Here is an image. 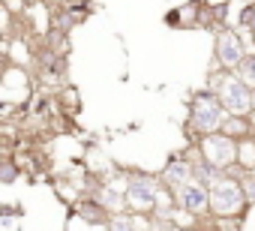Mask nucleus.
Segmentation results:
<instances>
[{
  "label": "nucleus",
  "instance_id": "6e6552de",
  "mask_svg": "<svg viewBox=\"0 0 255 231\" xmlns=\"http://www.w3.org/2000/svg\"><path fill=\"white\" fill-rule=\"evenodd\" d=\"M90 198H93L96 204H102L111 216H117V213H129V204H126V192H123V186H117V183L99 180V183L90 189Z\"/></svg>",
  "mask_w": 255,
  "mask_h": 231
},
{
  "label": "nucleus",
  "instance_id": "9b49d317",
  "mask_svg": "<svg viewBox=\"0 0 255 231\" xmlns=\"http://www.w3.org/2000/svg\"><path fill=\"white\" fill-rule=\"evenodd\" d=\"M105 228H108V231H147V228H150V216L117 213V216H111V222H108Z\"/></svg>",
  "mask_w": 255,
  "mask_h": 231
},
{
  "label": "nucleus",
  "instance_id": "ddd939ff",
  "mask_svg": "<svg viewBox=\"0 0 255 231\" xmlns=\"http://www.w3.org/2000/svg\"><path fill=\"white\" fill-rule=\"evenodd\" d=\"M237 168L240 171H255V135L237 141Z\"/></svg>",
  "mask_w": 255,
  "mask_h": 231
},
{
  "label": "nucleus",
  "instance_id": "4468645a",
  "mask_svg": "<svg viewBox=\"0 0 255 231\" xmlns=\"http://www.w3.org/2000/svg\"><path fill=\"white\" fill-rule=\"evenodd\" d=\"M237 75H240V81H246V84L255 90V51H249L246 60L237 66Z\"/></svg>",
  "mask_w": 255,
  "mask_h": 231
},
{
  "label": "nucleus",
  "instance_id": "aec40b11",
  "mask_svg": "<svg viewBox=\"0 0 255 231\" xmlns=\"http://www.w3.org/2000/svg\"><path fill=\"white\" fill-rule=\"evenodd\" d=\"M252 123H255V96H252V117H249Z\"/></svg>",
  "mask_w": 255,
  "mask_h": 231
},
{
  "label": "nucleus",
  "instance_id": "f3484780",
  "mask_svg": "<svg viewBox=\"0 0 255 231\" xmlns=\"http://www.w3.org/2000/svg\"><path fill=\"white\" fill-rule=\"evenodd\" d=\"M240 186H243L249 204H255V171H243V174H240Z\"/></svg>",
  "mask_w": 255,
  "mask_h": 231
},
{
  "label": "nucleus",
  "instance_id": "9d476101",
  "mask_svg": "<svg viewBox=\"0 0 255 231\" xmlns=\"http://www.w3.org/2000/svg\"><path fill=\"white\" fill-rule=\"evenodd\" d=\"M72 213H75L78 219H84L87 225H108V222H111V213H108L102 204H96L93 198H81V201L72 207Z\"/></svg>",
  "mask_w": 255,
  "mask_h": 231
},
{
  "label": "nucleus",
  "instance_id": "a211bd4d",
  "mask_svg": "<svg viewBox=\"0 0 255 231\" xmlns=\"http://www.w3.org/2000/svg\"><path fill=\"white\" fill-rule=\"evenodd\" d=\"M243 219H216V231H240Z\"/></svg>",
  "mask_w": 255,
  "mask_h": 231
},
{
  "label": "nucleus",
  "instance_id": "20e7f679",
  "mask_svg": "<svg viewBox=\"0 0 255 231\" xmlns=\"http://www.w3.org/2000/svg\"><path fill=\"white\" fill-rule=\"evenodd\" d=\"M246 207H252V204L237 177L225 174L222 180H216L210 186V216L213 219H243Z\"/></svg>",
  "mask_w": 255,
  "mask_h": 231
},
{
  "label": "nucleus",
  "instance_id": "6ab92c4d",
  "mask_svg": "<svg viewBox=\"0 0 255 231\" xmlns=\"http://www.w3.org/2000/svg\"><path fill=\"white\" fill-rule=\"evenodd\" d=\"M174 231H207L204 225H192V228H174Z\"/></svg>",
  "mask_w": 255,
  "mask_h": 231
},
{
  "label": "nucleus",
  "instance_id": "dca6fc26",
  "mask_svg": "<svg viewBox=\"0 0 255 231\" xmlns=\"http://www.w3.org/2000/svg\"><path fill=\"white\" fill-rule=\"evenodd\" d=\"M252 24H255V3L243 6V9H240V15H237V27H243V30H252Z\"/></svg>",
  "mask_w": 255,
  "mask_h": 231
},
{
  "label": "nucleus",
  "instance_id": "f257e3e1",
  "mask_svg": "<svg viewBox=\"0 0 255 231\" xmlns=\"http://www.w3.org/2000/svg\"><path fill=\"white\" fill-rule=\"evenodd\" d=\"M225 117H228V111H225V105L219 102V96L210 87L192 93V99H189V120H186L189 135H195L198 141L207 138V135H216V132H222Z\"/></svg>",
  "mask_w": 255,
  "mask_h": 231
},
{
  "label": "nucleus",
  "instance_id": "f03ea898",
  "mask_svg": "<svg viewBox=\"0 0 255 231\" xmlns=\"http://www.w3.org/2000/svg\"><path fill=\"white\" fill-rule=\"evenodd\" d=\"M207 87L219 96V102L225 105L228 114H234V117H252V96H255V90L246 81H240L237 72H228V69L210 72Z\"/></svg>",
  "mask_w": 255,
  "mask_h": 231
},
{
  "label": "nucleus",
  "instance_id": "7ed1b4c3",
  "mask_svg": "<svg viewBox=\"0 0 255 231\" xmlns=\"http://www.w3.org/2000/svg\"><path fill=\"white\" fill-rule=\"evenodd\" d=\"M123 192H126L129 213H135V216H153L156 207H159L162 180H159V174L126 171V177H123Z\"/></svg>",
  "mask_w": 255,
  "mask_h": 231
},
{
  "label": "nucleus",
  "instance_id": "1a4fd4ad",
  "mask_svg": "<svg viewBox=\"0 0 255 231\" xmlns=\"http://www.w3.org/2000/svg\"><path fill=\"white\" fill-rule=\"evenodd\" d=\"M159 180H162V186L168 189V192H180L186 183H192L195 177H192V165H189V159L186 156H171L168 159V165L162 168V174H159Z\"/></svg>",
  "mask_w": 255,
  "mask_h": 231
},
{
  "label": "nucleus",
  "instance_id": "2eb2a0df",
  "mask_svg": "<svg viewBox=\"0 0 255 231\" xmlns=\"http://www.w3.org/2000/svg\"><path fill=\"white\" fill-rule=\"evenodd\" d=\"M0 180H3L6 186L18 180V165L12 162V156H3V165H0Z\"/></svg>",
  "mask_w": 255,
  "mask_h": 231
},
{
  "label": "nucleus",
  "instance_id": "412c9836",
  "mask_svg": "<svg viewBox=\"0 0 255 231\" xmlns=\"http://www.w3.org/2000/svg\"><path fill=\"white\" fill-rule=\"evenodd\" d=\"M45 3H51V0H45Z\"/></svg>",
  "mask_w": 255,
  "mask_h": 231
},
{
  "label": "nucleus",
  "instance_id": "39448f33",
  "mask_svg": "<svg viewBox=\"0 0 255 231\" xmlns=\"http://www.w3.org/2000/svg\"><path fill=\"white\" fill-rule=\"evenodd\" d=\"M198 150H201V156H204L210 165H216L219 171H228V168L237 165V141L228 138V135H222V132L201 138V141H198Z\"/></svg>",
  "mask_w": 255,
  "mask_h": 231
},
{
  "label": "nucleus",
  "instance_id": "0eeeda50",
  "mask_svg": "<svg viewBox=\"0 0 255 231\" xmlns=\"http://www.w3.org/2000/svg\"><path fill=\"white\" fill-rule=\"evenodd\" d=\"M174 198H177V207H180V210H186V213H192L195 219L210 216V186H204V183L192 180V183H186Z\"/></svg>",
  "mask_w": 255,
  "mask_h": 231
},
{
  "label": "nucleus",
  "instance_id": "f8f14e48",
  "mask_svg": "<svg viewBox=\"0 0 255 231\" xmlns=\"http://www.w3.org/2000/svg\"><path fill=\"white\" fill-rule=\"evenodd\" d=\"M222 135L234 138V141H243V138H252L255 135V123L249 117H234V114H228L225 123H222Z\"/></svg>",
  "mask_w": 255,
  "mask_h": 231
},
{
  "label": "nucleus",
  "instance_id": "423d86ee",
  "mask_svg": "<svg viewBox=\"0 0 255 231\" xmlns=\"http://www.w3.org/2000/svg\"><path fill=\"white\" fill-rule=\"evenodd\" d=\"M246 45H243V39L234 33V30H219L216 33V42H213V57H216V63H219V69H228V72H237V66L246 60Z\"/></svg>",
  "mask_w": 255,
  "mask_h": 231
}]
</instances>
